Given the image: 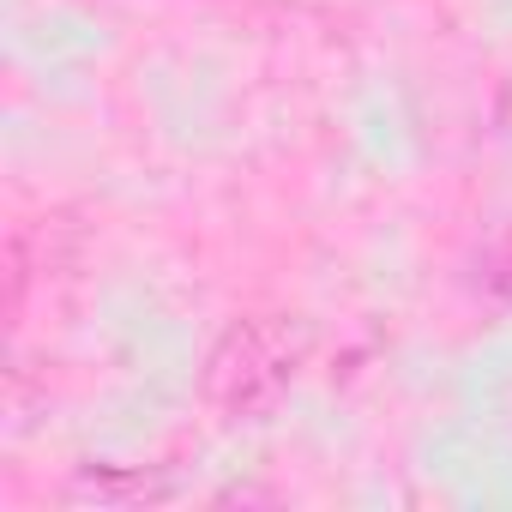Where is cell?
Wrapping results in <instances>:
<instances>
[{
    "label": "cell",
    "mask_w": 512,
    "mask_h": 512,
    "mask_svg": "<svg viewBox=\"0 0 512 512\" xmlns=\"http://www.w3.org/2000/svg\"><path fill=\"white\" fill-rule=\"evenodd\" d=\"M308 356V326L302 320H241L217 338V350L205 356V404L217 416H260L266 404H278V392L290 386V374Z\"/></svg>",
    "instance_id": "cell-1"
},
{
    "label": "cell",
    "mask_w": 512,
    "mask_h": 512,
    "mask_svg": "<svg viewBox=\"0 0 512 512\" xmlns=\"http://www.w3.org/2000/svg\"><path fill=\"white\" fill-rule=\"evenodd\" d=\"M169 488H151L145 476H127V482H109V476H85L73 488V500H163Z\"/></svg>",
    "instance_id": "cell-2"
}]
</instances>
